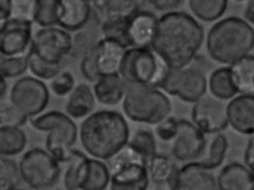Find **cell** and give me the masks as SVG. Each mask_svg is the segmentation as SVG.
Returning <instances> with one entry per match:
<instances>
[{
    "instance_id": "6da1fadb",
    "label": "cell",
    "mask_w": 254,
    "mask_h": 190,
    "mask_svg": "<svg viewBox=\"0 0 254 190\" xmlns=\"http://www.w3.org/2000/svg\"><path fill=\"white\" fill-rule=\"evenodd\" d=\"M204 29L196 19L183 11H168L159 18L151 47L170 70L188 67L204 42Z\"/></svg>"
},
{
    "instance_id": "7a4b0ae2",
    "label": "cell",
    "mask_w": 254,
    "mask_h": 190,
    "mask_svg": "<svg viewBox=\"0 0 254 190\" xmlns=\"http://www.w3.org/2000/svg\"><path fill=\"white\" fill-rule=\"evenodd\" d=\"M129 128L124 115L113 110L92 112L80 124L79 139L88 154L109 161L128 144Z\"/></svg>"
},
{
    "instance_id": "3957f363",
    "label": "cell",
    "mask_w": 254,
    "mask_h": 190,
    "mask_svg": "<svg viewBox=\"0 0 254 190\" xmlns=\"http://www.w3.org/2000/svg\"><path fill=\"white\" fill-rule=\"evenodd\" d=\"M254 49V29L246 19L228 17L209 29L206 36V50L210 59L224 65L242 59Z\"/></svg>"
},
{
    "instance_id": "277c9868",
    "label": "cell",
    "mask_w": 254,
    "mask_h": 190,
    "mask_svg": "<svg viewBox=\"0 0 254 190\" xmlns=\"http://www.w3.org/2000/svg\"><path fill=\"white\" fill-rule=\"evenodd\" d=\"M170 68L151 46H133L125 51L120 75L127 85L159 88Z\"/></svg>"
},
{
    "instance_id": "5b68a950",
    "label": "cell",
    "mask_w": 254,
    "mask_h": 190,
    "mask_svg": "<svg viewBox=\"0 0 254 190\" xmlns=\"http://www.w3.org/2000/svg\"><path fill=\"white\" fill-rule=\"evenodd\" d=\"M123 112L133 122L157 124L170 115L172 104L166 93L157 87L127 85Z\"/></svg>"
},
{
    "instance_id": "8992f818",
    "label": "cell",
    "mask_w": 254,
    "mask_h": 190,
    "mask_svg": "<svg viewBox=\"0 0 254 190\" xmlns=\"http://www.w3.org/2000/svg\"><path fill=\"white\" fill-rule=\"evenodd\" d=\"M35 130L47 132L45 147L60 163H68L73 154L79 131L76 123L67 113L51 111L30 119Z\"/></svg>"
},
{
    "instance_id": "52a82bcc",
    "label": "cell",
    "mask_w": 254,
    "mask_h": 190,
    "mask_svg": "<svg viewBox=\"0 0 254 190\" xmlns=\"http://www.w3.org/2000/svg\"><path fill=\"white\" fill-rule=\"evenodd\" d=\"M108 162L112 190H145L149 186L148 163L128 145Z\"/></svg>"
},
{
    "instance_id": "ba28073f",
    "label": "cell",
    "mask_w": 254,
    "mask_h": 190,
    "mask_svg": "<svg viewBox=\"0 0 254 190\" xmlns=\"http://www.w3.org/2000/svg\"><path fill=\"white\" fill-rule=\"evenodd\" d=\"M126 50L127 47L121 42L103 36L97 46L82 57L80 63L82 76L94 83L102 76L120 75Z\"/></svg>"
},
{
    "instance_id": "9c48e42d",
    "label": "cell",
    "mask_w": 254,
    "mask_h": 190,
    "mask_svg": "<svg viewBox=\"0 0 254 190\" xmlns=\"http://www.w3.org/2000/svg\"><path fill=\"white\" fill-rule=\"evenodd\" d=\"M22 182L32 189H50L61 175L60 162L49 151L32 149L25 152L19 163Z\"/></svg>"
},
{
    "instance_id": "30bf717a",
    "label": "cell",
    "mask_w": 254,
    "mask_h": 190,
    "mask_svg": "<svg viewBox=\"0 0 254 190\" xmlns=\"http://www.w3.org/2000/svg\"><path fill=\"white\" fill-rule=\"evenodd\" d=\"M159 88L184 102L195 103L206 95L208 81L203 72L188 66L169 71Z\"/></svg>"
},
{
    "instance_id": "8fae6325",
    "label": "cell",
    "mask_w": 254,
    "mask_h": 190,
    "mask_svg": "<svg viewBox=\"0 0 254 190\" xmlns=\"http://www.w3.org/2000/svg\"><path fill=\"white\" fill-rule=\"evenodd\" d=\"M9 98L14 107L32 118L44 111L50 102V92L40 78L21 77L10 89Z\"/></svg>"
},
{
    "instance_id": "7c38bea8",
    "label": "cell",
    "mask_w": 254,
    "mask_h": 190,
    "mask_svg": "<svg viewBox=\"0 0 254 190\" xmlns=\"http://www.w3.org/2000/svg\"><path fill=\"white\" fill-rule=\"evenodd\" d=\"M72 36L68 31L56 26L39 30L33 36L32 51L40 59L52 64H62L67 56H70Z\"/></svg>"
},
{
    "instance_id": "4fadbf2b",
    "label": "cell",
    "mask_w": 254,
    "mask_h": 190,
    "mask_svg": "<svg viewBox=\"0 0 254 190\" xmlns=\"http://www.w3.org/2000/svg\"><path fill=\"white\" fill-rule=\"evenodd\" d=\"M33 43L32 21L10 18L1 22L0 53L2 56H18L30 53Z\"/></svg>"
},
{
    "instance_id": "5bb4252c",
    "label": "cell",
    "mask_w": 254,
    "mask_h": 190,
    "mask_svg": "<svg viewBox=\"0 0 254 190\" xmlns=\"http://www.w3.org/2000/svg\"><path fill=\"white\" fill-rule=\"evenodd\" d=\"M192 121L205 134L218 133L229 125L227 104L214 96H205L194 103Z\"/></svg>"
},
{
    "instance_id": "9a60e30c",
    "label": "cell",
    "mask_w": 254,
    "mask_h": 190,
    "mask_svg": "<svg viewBox=\"0 0 254 190\" xmlns=\"http://www.w3.org/2000/svg\"><path fill=\"white\" fill-rule=\"evenodd\" d=\"M206 134L193 121L178 120V132L171 142V153L182 163L197 161L205 145Z\"/></svg>"
},
{
    "instance_id": "2e32d148",
    "label": "cell",
    "mask_w": 254,
    "mask_h": 190,
    "mask_svg": "<svg viewBox=\"0 0 254 190\" xmlns=\"http://www.w3.org/2000/svg\"><path fill=\"white\" fill-rule=\"evenodd\" d=\"M229 125L243 135L254 134V94H238L227 104Z\"/></svg>"
},
{
    "instance_id": "e0dca14e",
    "label": "cell",
    "mask_w": 254,
    "mask_h": 190,
    "mask_svg": "<svg viewBox=\"0 0 254 190\" xmlns=\"http://www.w3.org/2000/svg\"><path fill=\"white\" fill-rule=\"evenodd\" d=\"M159 19L146 10H140L127 19L126 34L129 47L151 46L157 33Z\"/></svg>"
},
{
    "instance_id": "ac0fdd59",
    "label": "cell",
    "mask_w": 254,
    "mask_h": 190,
    "mask_svg": "<svg viewBox=\"0 0 254 190\" xmlns=\"http://www.w3.org/2000/svg\"><path fill=\"white\" fill-rule=\"evenodd\" d=\"M217 179L198 162H189L179 170L177 190H215Z\"/></svg>"
},
{
    "instance_id": "d6986e66",
    "label": "cell",
    "mask_w": 254,
    "mask_h": 190,
    "mask_svg": "<svg viewBox=\"0 0 254 190\" xmlns=\"http://www.w3.org/2000/svg\"><path fill=\"white\" fill-rule=\"evenodd\" d=\"M103 19L98 13L97 10H93L89 22L77 31L75 36H72V49L70 56L82 57L93 50L101 39L103 38L102 32Z\"/></svg>"
},
{
    "instance_id": "ffe728a7",
    "label": "cell",
    "mask_w": 254,
    "mask_h": 190,
    "mask_svg": "<svg viewBox=\"0 0 254 190\" xmlns=\"http://www.w3.org/2000/svg\"><path fill=\"white\" fill-rule=\"evenodd\" d=\"M93 10L87 0H61L58 26L68 32H75L86 25Z\"/></svg>"
},
{
    "instance_id": "44dd1931",
    "label": "cell",
    "mask_w": 254,
    "mask_h": 190,
    "mask_svg": "<svg viewBox=\"0 0 254 190\" xmlns=\"http://www.w3.org/2000/svg\"><path fill=\"white\" fill-rule=\"evenodd\" d=\"M220 190H254V174L246 164L231 163L217 177Z\"/></svg>"
},
{
    "instance_id": "7402d4cb",
    "label": "cell",
    "mask_w": 254,
    "mask_h": 190,
    "mask_svg": "<svg viewBox=\"0 0 254 190\" xmlns=\"http://www.w3.org/2000/svg\"><path fill=\"white\" fill-rule=\"evenodd\" d=\"M95 101H97V98H95L93 88L86 83H81L68 95L65 103V111L72 119L87 118L94 110Z\"/></svg>"
},
{
    "instance_id": "603a6c76",
    "label": "cell",
    "mask_w": 254,
    "mask_h": 190,
    "mask_svg": "<svg viewBox=\"0 0 254 190\" xmlns=\"http://www.w3.org/2000/svg\"><path fill=\"white\" fill-rule=\"evenodd\" d=\"M180 168L170 157L156 154L148 163V172L152 184L156 186L177 190L178 174Z\"/></svg>"
},
{
    "instance_id": "cb8c5ba5",
    "label": "cell",
    "mask_w": 254,
    "mask_h": 190,
    "mask_svg": "<svg viewBox=\"0 0 254 190\" xmlns=\"http://www.w3.org/2000/svg\"><path fill=\"white\" fill-rule=\"evenodd\" d=\"M110 181L109 166L98 158L87 157L79 181V189L104 190L110 186Z\"/></svg>"
},
{
    "instance_id": "d4e9b609",
    "label": "cell",
    "mask_w": 254,
    "mask_h": 190,
    "mask_svg": "<svg viewBox=\"0 0 254 190\" xmlns=\"http://www.w3.org/2000/svg\"><path fill=\"white\" fill-rule=\"evenodd\" d=\"M93 84L95 98L101 104L115 105L125 97L127 86L121 75L102 76Z\"/></svg>"
},
{
    "instance_id": "484cf974",
    "label": "cell",
    "mask_w": 254,
    "mask_h": 190,
    "mask_svg": "<svg viewBox=\"0 0 254 190\" xmlns=\"http://www.w3.org/2000/svg\"><path fill=\"white\" fill-rule=\"evenodd\" d=\"M227 151H228V140L225 134H222L221 132L206 134L204 150L196 162L209 171L216 170L224 163Z\"/></svg>"
},
{
    "instance_id": "4316f807",
    "label": "cell",
    "mask_w": 254,
    "mask_h": 190,
    "mask_svg": "<svg viewBox=\"0 0 254 190\" xmlns=\"http://www.w3.org/2000/svg\"><path fill=\"white\" fill-rule=\"evenodd\" d=\"M103 20L128 19L141 10L145 0H92Z\"/></svg>"
},
{
    "instance_id": "83f0119b",
    "label": "cell",
    "mask_w": 254,
    "mask_h": 190,
    "mask_svg": "<svg viewBox=\"0 0 254 190\" xmlns=\"http://www.w3.org/2000/svg\"><path fill=\"white\" fill-rule=\"evenodd\" d=\"M208 89L211 96L224 100V101L232 99L239 94L234 79H232L229 66L217 68L210 74L208 79Z\"/></svg>"
},
{
    "instance_id": "f1b7e54d",
    "label": "cell",
    "mask_w": 254,
    "mask_h": 190,
    "mask_svg": "<svg viewBox=\"0 0 254 190\" xmlns=\"http://www.w3.org/2000/svg\"><path fill=\"white\" fill-rule=\"evenodd\" d=\"M229 67L239 94H254V55L242 57Z\"/></svg>"
},
{
    "instance_id": "f546056e",
    "label": "cell",
    "mask_w": 254,
    "mask_h": 190,
    "mask_svg": "<svg viewBox=\"0 0 254 190\" xmlns=\"http://www.w3.org/2000/svg\"><path fill=\"white\" fill-rule=\"evenodd\" d=\"M189 7L197 19L213 22L225 14L228 0H189Z\"/></svg>"
},
{
    "instance_id": "4dcf8cb0",
    "label": "cell",
    "mask_w": 254,
    "mask_h": 190,
    "mask_svg": "<svg viewBox=\"0 0 254 190\" xmlns=\"http://www.w3.org/2000/svg\"><path fill=\"white\" fill-rule=\"evenodd\" d=\"M26 145V135L20 128H0V154L14 156L20 154Z\"/></svg>"
},
{
    "instance_id": "1f68e13d",
    "label": "cell",
    "mask_w": 254,
    "mask_h": 190,
    "mask_svg": "<svg viewBox=\"0 0 254 190\" xmlns=\"http://www.w3.org/2000/svg\"><path fill=\"white\" fill-rule=\"evenodd\" d=\"M61 14V0H36L34 19L42 28L58 25Z\"/></svg>"
},
{
    "instance_id": "d6a6232c",
    "label": "cell",
    "mask_w": 254,
    "mask_h": 190,
    "mask_svg": "<svg viewBox=\"0 0 254 190\" xmlns=\"http://www.w3.org/2000/svg\"><path fill=\"white\" fill-rule=\"evenodd\" d=\"M127 145L136 153H138L147 163H149L151 158L157 154L156 139L150 130H137L129 138Z\"/></svg>"
},
{
    "instance_id": "836d02e7",
    "label": "cell",
    "mask_w": 254,
    "mask_h": 190,
    "mask_svg": "<svg viewBox=\"0 0 254 190\" xmlns=\"http://www.w3.org/2000/svg\"><path fill=\"white\" fill-rule=\"evenodd\" d=\"M22 181L20 167L9 156H1L0 160V188L1 190L18 189Z\"/></svg>"
},
{
    "instance_id": "e575fe53",
    "label": "cell",
    "mask_w": 254,
    "mask_h": 190,
    "mask_svg": "<svg viewBox=\"0 0 254 190\" xmlns=\"http://www.w3.org/2000/svg\"><path fill=\"white\" fill-rule=\"evenodd\" d=\"M63 66L64 63L52 64V63L40 59L32 49L29 53V70L32 75H34L36 78L51 81L63 71Z\"/></svg>"
},
{
    "instance_id": "d590c367",
    "label": "cell",
    "mask_w": 254,
    "mask_h": 190,
    "mask_svg": "<svg viewBox=\"0 0 254 190\" xmlns=\"http://www.w3.org/2000/svg\"><path fill=\"white\" fill-rule=\"evenodd\" d=\"M29 70V53L18 56H2L0 59V74L6 78L22 76Z\"/></svg>"
},
{
    "instance_id": "8d00e7d4",
    "label": "cell",
    "mask_w": 254,
    "mask_h": 190,
    "mask_svg": "<svg viewBox=\"0 0 254 190\" xmlns=\"http://www.w3.org/2000/svg\"><path fill=\"white\" fill-rule=\"evenodd\" d=\"M87 156L80 151L75 150L73 154L68 162V167L64 175V187L68 190H77L79 189V176L84 160Z\"/></svg>"
},
{
    "instance_id": "74e56055",
    "label": "cell",
    "mask_w": 254,
    "mask_h": 190,
    "mask_svg": "<svg viewBox=\"0 0 254 190\" xmlns=\"http://www.w3.org/2000/svg\"><path fill=\"white\" fill-rule=\"evenodd\" d=\"M29 117L21 110L10 102L1 103L0 109V128H21L23 126Z\"/></svg>"
},
{
    "instance_id": "f35d334b",
    "label": "cell",
    "mask_w": 254,
    "mask_h": 190,
    "mask_svg": "<svg viewBox=\"0 0 254 190\" xmlns=\"http://www.w3.org/2000/svg\"><path fill=\"white\" fill-rule=\"evenodd\" d=\"M126 24L127 19H109L103 20L102 32L105 38L113 39L121 42L128 49V41H127L126 34Z\"/></svg>"
},
{
    "instance_id": "ab89813d",
    "label": "cell",
    "mask_w": 254,
    "mask_h": 190,
    "mask_svg": "<svg viewBox=\"0 0 254 190\" xmlns=\"http://www.w3.org/2000/svg\"><path fill=\"white\" fill-rule=\"evenodd\" d=\"M75 87V78L70 72L62 71L56 77L51 79V91L58 97L68 96Z\"/></svg>"
},
{
    "instance_id": "60d3db41",
    "label": "cell",
    "mask_w": 254,
    "mask_h": 190,
    "mask_svg": "<svg viewBox=\"0 0 254 190\" xmlns=\"http://www.w3.org/2000/svg\"><path fill=\"white\" fill-rule=\"evenodd\" d=\"M178 132V120L169 115L161 122L156 124L155 133L162 142H172Z\"/></svg>"
},
{
    "instance_id": "b9f144b4",
    "label": "cell",
    "mask_w": 254,
    "mask_h": 190,
    "mask_svg": "<svg viewBox=\"0 0 254 190\" xmlns=\"http://www.w3.org/2000/svg\"><path fill=\"white\" fill-rule=\"evenodd\" d=\"M36 0H12L11 18L33 21Z\"/></svg>"
},
{
    "instance_id": "7bdbcfd3",
    "label": "cell",
    "mask_w": 254,
    "mask_h": 190,
    "mask_svg": "<svg viewBox=\"0 0 254 190\" xmlns=\"http://www.w3.org/2000/svg\"><path fill=\"white\" fill-rule=\"evenodd\" d=\"M147 1L157 10L172 11V10L177 9L183 2V0H147Z\"/></svg>"
},
{
    "instance_id": "ee69618b",
    "label": "cell",
    "mask_w": 254,
    "mask_h": 190,
    "mask_svg": "<svg viewBox=\"0 0 254 190\" xmlns=\"http://www.w3.org/2000/svg\"><path fill=\"white\" fill-rule=\"evenodd\" d=\"M245 164L250 168L254 174V134L248 141V145L245 152Z\"/></svg>"
},
{
    "instance_id": "f6af8a7d",
    "label": "cell",
    "mask_w": 254,
    "mask_h": 190,
    "mask_svg": "<svg viewBox=\"0 0 254 190\" xmlns=\"http://www.w3.org/2000/svg\"><path fill=\"white\" fill-rule=\"evenodd\" d=\"M12 0H0V19L6 21L11 18Z\"/></svg>"
},
{
    "instance_id": "bcb514c9",
    "label": "cell",
    "mask_w": 254,
    "mask_h": 190,
    "mask_svg": "<svg viewBox=\"0 0 254 190\" xmlns=\"http://www.w3.org/2000/svg\"><path fill=\"white\" fill-rule=\"evenodd\" d=\"M245 19L249 23L254 24V0H248L245 8Z\"/></svg>"
},
{
    "instance_id": "7dc6e473",
    "label": "cell",
    "mask_w": 254,
    "mask_h": 190,
    "mask_svg": "<svg viewBox=\"0 0 254 190\" xmlns=\"http://www.w3.org/2000/svg\"><path fill=\"white\" fill-rule=\"evenodd\" d=\"M7 92V85H6V77L1 76V100L3 101L4 96H6Z\"/></svg>"
},
{
    "instance_id": "c3c4849f",
    "label": "cell",
    "mask_w": 254,
    "mask_h": 190,
    "mask_svg": "<svg viewBox=\"0 0 254 190\" xmlns=\"http://www.w3.org/2000/svg\"><path fill=\"white\" fill-rule=\"evenodd\" d=\"M236 2H243V1H248V0H235Z\"/></svg>"
},
{
    "instance_id": "681fc988",
    "label": "cell",
    "mask_w": 254,
    "mask_h": 190,
    "mask_svg": "<svg viewBox=\"0 0 254 190\" xmlns=\"http://www.w3.org/2000/svg\"><path fill=\"white\" fill-rule=\"evenodd\" d=\"M87 1H92V0H87Z\"/></svg>"
}]
</instances>
